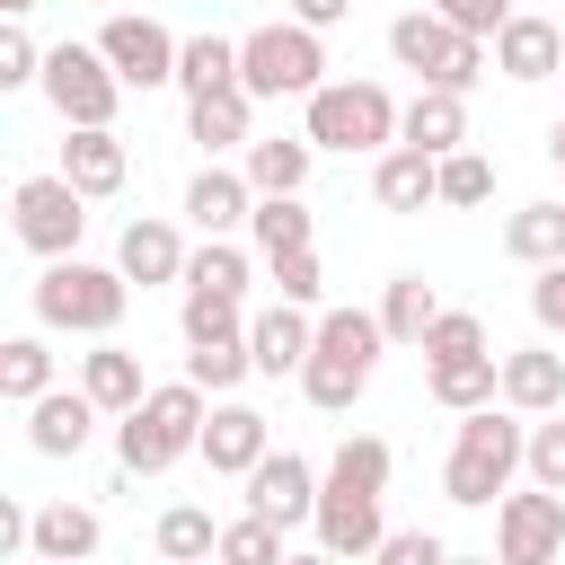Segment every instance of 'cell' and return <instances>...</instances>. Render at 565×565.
<instances>
[{
	"mask_svg": "<svg viewBox=\"0 0 565 565\" xmlns=\"http://www.w3.org/2000/svg\"><path fill=\"white\" fill-rule=\"evenodd\" d=\"M547 159H556V168H565V115H556V124H547Z\"/></svg>",
	"mask_w": 565,
	"mask_h": 565,
	"instance_id": "f907efd6",
	"label": "cell"
},
{
	"mask_svg": "<svg viewBox=\"0 0 565 565\" xmlns=\"http://www.w3.org/2000/svg\"><path fill=\"white\" fill-rule=\"evenodd\" d=\"M0 88H44V44L26 35V18L0 26Z\"/></svg>",
	"mask_w": 565,
	"mask_h": 565,
	"instance_id": "b9f144b4",
	"label": "cell"
},
{
	"mask_svg": "<svg viewBox=\"0 0 565 565\" xmlns=\"http://www.w3.org/2000/svg\"><path fill=\"white\" fill-rule=\"evenodd\" d=\"M388 62L415 71V88H450V97H468V88L494 71V44L441 26L433 9H406V18H388Z\"/></svg>",
	"mask_w": 565,
	"mask_h": 565,
	"instance_id": "5b68a950",
	"label": "cell"
},
{
	"mask_svg": "<svg viewBox=\"0 0 565 565\" xmlns=\"http://www.w3.org/2000/svg\"><path fill=\"white\" fill-rule=\"evenodd\" d=\"M62 177H71L88 203L124 194V177H132V150H124V132H71V141H62Z\"/></svg>",
	"mask_w": 565,
	"mask_h": 565,
	"instance_id": "603a6c76",
	"label": "cell"
},
{
	"mask_svg": "<svg viewBox=\"0 0 565 565\" xmlns=\"http://www.w3.org/2000/svg\"><path fill=\"white\" fill-rule=\"evenodd\" d=\"M503 406L512 415H565V353H547V344H512L503 353Z\"/></svg>",
	"mask_w": 565,
	"mask_h": 565,
	"instance_id": "d6986e66",
	"label": "cell"
},
{
	"mask_svg": "<svg viewBox=\"0 0 565 565\" xmlns=\"http://www.w3.org/2000/svg\"><path fill=\"white\" fill-rule=\"evenodd\" d=\"M530 318H539L547 335H565V265H547V274L530 282Z\"/></svg>",
	"mask_w": 565,
	"mask_h": 565,
	"instance_id": "7dc6e473",
	"label": "cell"
},
{
	"mask_svg": "<svg viewBox=\"0 0 565 565\" xmlns=\"http://www.w3.org/2000/svg\"><path fill=\"white\" fill-rule=\"evenodd\" d=\"M494 344H486V318L477 309H441L433 318V335H424V371H441V362H486Z\"/></svg>",
	"mask_w": 565,
	"mask_h": 565,
	"instance_id": "8d00e7d4",
	"label": "cell"
},
{
	"mask_svg": "<svg viewBox=\"0 0 565 565\" xmlns=\"http://www.w3.org/2000/svg\"><path fill=\"white\" fill-rule=\"evenodd\" d=\"M371 388V371L362 362H344V353H309V371H300V397L318 406V415H353V397Z\"/></svg>",
	"mask_w": 565,
	"mask_h": 565,
	"instance_id": "e575fe53",
	"label": "cell"
},
{
	"mask_svg": "<svg viewBox=\"0 0 565 565\" xmlns=\"http://www.w3.org/2000/svg\"><path fill=\"white\" fill-rule=\"evenodd\" d=\"M177 327H185V344H230V335H247V300L185 291V300H177Z\"/></svg>",
	"mask_w": 565,
	"mask_h": 565,
	"instance_id": "f35d334b",
	"label": "cell"
},
{
	"mask_svg": "<svg viewBox=\"0 0 565 565\" xmlns=\"http://www.w3.org/2000/svg\"><path fill=\"white\" fill-rule=\"evenodd\" d=\"M450 565H494V556H450Z\"/></svg>",
	"mask_w": 565,
	"mask_h": 565,
	"instance_id": "f5cc1de1",
	"label": "cell"
},
{
	"mask_svg": "<svg viewBox=\"0 0 565 565\" xmlns=\"http://www.w3.org/2000/svg\"><path fill=\"white\" fill-rule=\"evenodd\" d=\"M79 388L106 406V424H124V415H132V406H141L159 380H141V353L106 335V344H88V353H79Z\"/></svg>",
	"mask_w": 565,
	"mask_h": 565,
	"instance_id": "ac0fdd59",
	"label": "cell"
},
{
	"mask_svg": "<svg viewBox=\"0 0 565 565\" xmlns=\"http://www.w3.org/2000/svg\"><path fill=\"white\" fill-rule=\"evenodd\" d=\"M97 53L115 62L124 88H177V53H185V35H168L150 9H115V18L97 26Z\"/></svg>",
	"mask_w": 565,
	"mask_h": 565,
	"instance_id": "30bf717a",
	"label": "cell"
},
{
	"mask_svg": "<svg viewBox=\"0 0 565 565\" xmlns=\"http://www.w3.org/2000/svg\"><path fill=\"white\" fill-rule=\"evenodd\" d=\"M238 88L247 97H318L327 88V35H309V26H291V18H265V26H247L238 35Z\"/></svg>",
	"mask_w": 565,
	"mask_h": 565,
	"instance_id": "8992f818",
	"label": "cell"
},
{
	"mask_svg": "<svg viewBox=\"0 0 565 565\" xmlns=\"http://www.w3.org/2000/svg\"><path fill=\"white\" fill-rule=\"evenodd\" d=\"M247 282H256V265H247V247H238V238H203V247L185 256V291H212V300H247Z\"/></svg>",
	"mask_w": 565,
	"mask_h": 565,
	"instance_id": "1f68e13d",
	"label": "cell"
},
{
	"mask_svg": "<svg viewBox=\"0 0 565 565\" xmlns=\"http://www.w3.org/2000/svg\"><path fill=\"white\" fill-rule=\"evenodd\" d=\"M194 459H203L212 477H256V468L274 459V424H265L247 397H212V424H203Z\"/></svg>",
	"mask_w": 565,
	"mask_h": 565,
	"instance_id": "8fae6325",
	"label": "cell"
},
{
	"mask_svg": "<svg viewBox=\"0 0 565 565\" xmlns=\"http://www.w3.org/2000/svg\"><path fill=\"white\" fill-rule=\"evenodd\" d=\"M521 468H530V415H512V406H477V415H459V433H450L441 494L468 503V512H494V503L521 486Z\"/></svg>",
	"mask_w": 565,
	"mask_h": 565,
	"instance_id": "7a4b0ae2",
	"label": "cell"
},
{
	"mask_svg": "<svg viewBox=\"0 0 565 565\" xmlns=\"http://www.w3.org/2000/svg\"><path fill=\"white\" fill-rule=\"evenodd\" d=\"M177 212L194 221V238H238V230L256 221V185H247V168L203 159V168L185 177V203H177Z\"/></svg>",
	"mask_w": 565,
	"mask_h": 565,
	"instance_id": "7c38bea8",
	"label": "cell"
},
{
	"mask_svg": "<svg viewBox=\"0 0 565 565\" xmlns=\"http://www.w3.org/2000/svg\"><path fill=\"white\" fill-rule=\"evenodd\" d=\"M494 71H503L512 88L556 79V71H565V26H556V18H539V9H512V26L494 35Z\"/></svg>",
	"mask_w": 565,
	"mask_h": 565,
	"instance_id": "2e32d148",
	"label": "cell"
},
{
	"mask_svg": "<svg viewBox=\"0 0 565 565\" xmlns=\"http://www.w3.org/2000/svg\"><path fill=\"white\" fill-rule=\"evenodd\" d=\"M247 371H256L247 335H230V344H185V380H194L203 397H230V388H238Z\"/></svg>",
	"mask_w": 565,
	"mask_h": 565,
	"instance_id": "74e56055",
	"label": "cell"
},
{
	"mask_svg": "<svg viewBox=\"0 0 565 565\" xmlns=\"http://www.w3.org/2000/svg\"><path fill=\"white\" fill-rule=\"evenodd\" d=\"M494 565H565V494L512 486L494 503Z\"/></svg>",
	"mask_w": 565,
	"mask_h": 565,
	"instance_id": "9c48e42d",
	"label": "cell"
},
{
	"mask_svg": "<svg viewBox=\"0 0 565 565\" xmlns=\"http://www.w3.org/2000/svg\"><path fill=\"white\" fill-rule=\"evenodd\" d=\"M238 168H247V185H256V203H265V194H300L309 168H318V150H309V132H256Z\"/></svg>",
	"mask_w": 565,
	"mask_h": 565,
	"instance_id": "cb8c5ba5",
	"label": "cell"
},
{
	"mask_svg": "<svg viewBox=\"0 0 565 565\" xmlns=\"http://www.w3.org/2000/svg\"><path fill=\"white\" fill-rule=\"evenodd\" d=\"M26 565H53V556H26Z\"/></svg>",
	"mask_w": 565,
	"mask_h": 565,
	"instance_id": "db71d44e",
	"label": "cell"
},
{
	"mask_svg": "<svg viewBox=\"0 0 565 565\" xmlns=\"http://www.w3.org/2000/svg\"><path fill=\"white\" fill-rule=\"evenodd\" d=\"M503 256L512 265H565V203H521L512 221H503Z\"/></svg>",
	"mask_w": 565,
	"mask_h": 565,
	"instance_id": "f1b7e54d",
	"label": "cell"
},
{
	"mask_svg": "<svg viewBox=\"0 0 565 565\" xmlns=\"http://www.w3.org/2000/svg\"><path fill=\"white\" fill-rule=\"evenodd\" d=\"M530 486H547V494H565V415H539L530 424V468H521Z\"/></svg>",
	"mask_w": 565,
	"mask_h": 565,
	"instance_id": "ee69618b",
	"label": "cell"
},
{
	"mask_svg": "<svg viewBox=\"0 0 565 565\" xmlns=\"http://www.w3.org/2000/svg\"><path fill=\"white\" fill-rule=\"evenodd\" d=\"M185 141H203V159H247V141H256V97L247 88H221V97H194L185 106Z\"/></svg>",
	"mask_w": 565,
	"mask_h": 565,
	"instance_id": "44dd1931",
	"label": "cell"
},
{
	"mask_svg": "<svg viewBox=\"0 0 565 565\" xmlns=\"http://www.w3.org/2000/svg\"><path fill=\"white\" fill-rule=\"evenodd\" d=\"M424 388H433V406H450V415L503 406V353H486V362H441V371H424Z\"/></svg>",
	"mask_w": 565,
	"mask_h": 565,
	"instance_id": "83f0119b",
	"label": "cell"
},
{
	"mask_svg": "<svg viewBox=\"0 0 565 565\" xmlns=\"http://www.w3.org/2000/svg\"><path fill=\"white\" fill-rule=\"evenodd\" d=\"M291 547H282V530L265 521V512H238V521H221V556L212 565H282Z\"/></svg>",
	"mask_w": 565,
	"mask_h": 565,
	"instance_id": "ab89813d",
	"label": "cell"
},
{
	"mask_svg": "<svg viewBox=\"0 0 565 565\" xmlns=\"http://www.w3.org/2000/svg\"><path fill=\"white\" fill-rule=\"evenodd\" d=\"M282 565H335V556H327V547H291Z\"/></svg>",
	"mask_w": 565,
	"mask_h": 565,
	"instance_id": "681fc988",
	"label": "cell"
},
{
	"mask_svg": "<svg viewBox=\"0 0 565 565\" xmlns=\"http://www.w3.org/2000/svg\"><path fill=\"white\" fill-rule=\"evenodd\" d=\"M150 547H159L168 565H212V556H221V521H212L203 503H168L159 530H150Z\"/></svg>",
	"mask_w": 565,
	"mask_h": 565,
	"instance_id": "f546056e",
	"label": "cell"
},
{
	"mask_svg": "<svg viewBox=\"0 0 565 565\" xmlns=\"http://www.w3.org/2000/svg\"><path fill=\"white\" fill-rule=\"evenodd\" d=\"M124 309H132V282H124L115 265L62 256V265L35 274V327H44V335H88V344H106V335L124 327Z\"/></svg>",
	"mask_w": 565,
	"mask_h": 565,
	"instance_id": "3957f363",
	"label": "cell"
},
{
	"mask_svg": "<svg viewBox=\"0 0 565 565\" xmlns=\"http://www.w3.org/2000/svg\"><path fill=\"white\" fill-rule=\"evenodd\" d=\"M556 79H565V71H556Z\"/></svg>",
	"mask_w": 565,
	"mask_h": 565,
	"instance_id": "11a10c76",
	"label": "cell"
},
{
	"mask_svg": "<svg viewBox=\"0 0 565 565\" xmlns=\"http://www.w3.org/2000/svg\"><path fill=\"white\" fill-rule=\"evenodd\" d=\"M441 26H459V35H477V44H494L503 26H512V0H424Z\"/></svg>",
	"mask_w": 565,
	"mask_h": 565,
	"instance_id": "f6af8a7d",
	"label": "cell"
},
{
	"mask_svg": "<svg viewBox=\"0 0 565 565\" xmlns=\"http://www.w3.org/2000/svg\"><path fill=\"white\" fill-rule=\"evenodd\" d=\"M132 88L115 79V62L97 44H44V106L62 115V132H115V106Z\"/></svg>",
	"mask_w": 565,
	"mask_h": 565,
	"instance_id": "52a82bcc",
	"label": "cell"
},
{
	"mask_svg": "<svg viewBox=\"0 0 565 565\" xmlns=\"http://www.w3.org/2000/svg\"><path fill=\"white\" fill-rule=\"evenodd\" d=\"M433 318H441V291H433L424 274H388V291H380V327H388V344H415V353H424Z\"/></svg>",
	"mask_w": 565,
	"mask_h": 565,
	"instance_id": "4316f807",
	"label": "cell"
},
{
	"mask_svg": "<svg viewBox=\"0 0 565 565\" xmlns=\"http://www.w3.org/2000/svg\"><path fill=\"white\" fill-rule=\"evenodd\" d=\"M318 494H327V477H318L300 450H274V459L247 477V512H265L274 530H300V521H318Z\"/></svg>",
	"mask_w": 565,
	"mask_h": 565,
	"instance_id": "5bb4252c",
	"label": "cell"
},
{
	"mask_svg": "<svg viewBox=\"0 0 565 565\" xmlns=\"http://www.w3.org/2000/svg\"><path fill=\"white\" fill-rule=\"evenodd\" d=\"M380 494H388V441L380 433H344L335 441V459H327V494H318V547L335 556V565H371L380 556V539H388V512H380Z\"/></svg>",
	"mask_w": 565,
	"mask_h": 565,
	"instance_id": "6da1fadb",
	"label": "cell"
},
{
	"mask_svg": "<svg viewBox=\"0 0 565 565\" xmlns=\"http://www.w3.org/2000/svg\"><path fill=\"white\" fill-rule=\"evenodd\" d=\"M185 256H194V247H185V230H177V221H159V212H132V221L115 230V274H124V282H141V291H150V282H185Z\"/></svg>",
	"mask_w": 565,
	"mask_h": 565,
	"instance_id": "4fadbf2b",
	"label": "cell"
},
{
	"mask_svg": "<svg viewBox=\"0 0 565 565\" xmlns=\"http://www.w3.org/2000/svg\"><path fill=\"white\" fill-rule=\"evenodd\" d=\"M282 9H291V26H309V35H327V26L353 18V0H282Z\"/></svg>",
	"mask_w": 565,
	"mask_h": 565,
	"instance_id": "c3c4849f",
	"label": "cell"
},
{
	"mask_svg": "<svg viewBox=\"0 0 565 565\" xmlns=\"http://www.w3.org/2000/svg\"><path fill=\"white\" fill-rule=\"evenodd\" d=\"M397 141H406V150H424V159L468 150V97H450V88H415V97H406V115H397Z\"/></svg>",
	"mask_w": 565,
	"mask_h": 565,
	"instance_id": "ffe728a7",
	"label": "cell"
},
{
	"mask_svg": "<svg viewBox=\"0 0 565 565\" xmlns=\"http://www.w3.org/2000/svg\"><path fill=\"white\" fill-rule=\"evenodd\" d=\"M397 97L380 88V79H327L309 106H300V132H309V150H344V159H380V150H397Z\"/></svg>",
	"mask_w": 565,
	"mask_h": 565,
	"instance_id": "277c9868",
	"label": "cell"
},
{
	"mask_svg": "<svg viewBox=\"0 0 565 565\" xmlns=\"http://www.w3.org/2000/svg\"><path fill=\"white\" fill-rule=\"evenodd\" d=\"M265 282H274V300H291V309H318V291H327V274H318V247H300V256H274V265H265Z\"/></svg>",
	"mask_w": 565,
	"mask_h": 565,
	"instance_id": "7bdbcfd3",
	"label": "cell"
},
{
	"mask_svg": "<svg viewBox=\"0 0 565 565\" xmlns=\"http://www.w3.org/2000/svg\"><path fill=\"white\" fill-rule=\"evenodd\" d=\"M97 512L88 503H35V530H26V556H53V565H88L97 556Z\"/></svg>",
	"mask_w": 565,
	"mask_h": 565,
	"instance_id": "d4e9b609",
	"label": "cell"
},
{
	"mask_svg": "<svg viewBox=\"0 0 565 565\" xmlns=\"http://www.w3.org/2000/svg\"><path fill=\"white\" fill-rule=\"evenodd\" d=\"M371 203L380 212H424V203H441V159H424V150H380L371 159Z\"/></svg>",
	"mask_w": 565,
	"mask_h": 565,
	"instance_id": "7402d4cb",
	"label": "cell"
},
{
	"mask_svg": "<svg viewBox=\"0 0 565 565\" xmlns=\"http://www.w3.org/2000/svg\"><path fill=\"white\" fill-rule=\"evenodd\" d=\"M450 556H459V547H441L433 530H388L371 565H450Z\"/></svg>",
	"mask_w": 565,
	"mask_h": 565,
	"instance_id": "bcb514c9",
	"label": "cell"
},
{
	"mask_svg": "<svg viewBox=\"0 0 565 565\" xmlns=\"http://www.w3.org/2000/svg\"><path fill=\"white\" fill-rule=\"evenodd\" d=\"M115 459H124V477H168V468H177L185 450H177V441H168V433H159V424H150L141 406H132V415L115 424Z\"/></svg>",
	"mask_w": 565,
	"mask_h": 565,
	"instance_id": "d590c367",
	"label": "cell"
},
{
	"mask_svg": "<svg viewBox=\"0 0 565 565\" xmlns=\"http://www.w3.org/2000/svg\"><path fill=\"white\" fill-rule=\"evenodd\" d=\"M177 88H185V106L194 97H221V88H238V35H185V53H177Z\"/></svg>",
	"mask_w": 565,
	"mask_h": 565,
	"instance_id": "484cf974",
	"label": "cell"
},
{
	"mask_svg": "<svg viewBox=\"0 0 565 565\" xmlns=\"http://www.w3.org/2000/svg\"><path fill=\"white\" fill-rule=\"evenodd\" d=\"M0 9H9V18H26V9H35V0H0Z\"/></svg>",
	"mask_w": 565,
	"mask_h": 565,
	"instance_id": "816d5d0a",
	"label": "cell"
},
{
	"mask_svg": "<svg viewBox=\"0 0 565 565\" xmlns=\"http://www.w3.org/2000/svg\"><path fill=\"white\" fill-rule=\"evenodd\" d=\"M309 230H318V221H309V203H300V194H265V203H256V221H247V247L274 265V256H300V247H309Z\"/></svg>",
	"mask_w": 565,
	"mask_h": 565,
	"instance_id": "4dcf8cb0",
	"label": "cell"
},
{
	"mask_svg": "<svg viewBox=\"0 0 565 565\" xmlns=\"http://www.w3.org/2000/svg\"><path fill=\"white\" fill-rule=\"evenodd\" d=\"M0 397H9V406L53 397V344H44V335H9V344H0Z\"/></svg>",
	"mask_w": 565,
	"mask_h": 565,
	"instance_id": "836d02e7",
	"label": "cell"
},
{
	"mask_svg": "<svg viewBox=\"0 0 565 565\" xmlns=\"http://www.w3.org/2000/svg\"><path fill=\"white\" fill-rule=\"evenodd\" d=\"M318 353H344V362L380 371V353H388V327H380V309H318Z\"/></svg>",
	"mask_w": 565,
	"mask_h": 565,
	"instance_id": "d6a6232c",
	"label": "cell"
},
{
	"mask_svg": "<svg viewBox=\"0 0 565 565\" xmlns=\"http://www.w3.org/2000/svg\"><path fill=\"white\" fill-rule=\"evenodd\" d=\"M9 230H18V247H26V256L62 265V256H79V238H88V194H79L62 168L18 177V185H9Z\"/></svg>",
	"mask_w": 565,
	"mask_h": 565,
	"instance_id": "ba28073f",
	"label": "cell"
},
{
	"mask_svg": "<svg viewBox=\"0 0 565 565\" xmlns=\"http://www.w3.org/2000/svg\"><path fill=\"white\" fill-rule=\"evenodd\" d=\"M441 203H450V212L494 203V159H486V150H450V159H441Z\"/></svg>",
	"mask_w": 565,
	"mask_h": 565,
	"instance_id": "60d3db41",
	"label": "cell"
},
{
	"mask_svg": "<svg viewBox=\"0 0 565 565\" xmlns=\"http://www.w3.org/2000/svg\"><path fill=\"white\" fill-rule=\"evenodd\" d=\"M97 424H106V406H97L88 388H53V397L26 406V450H35V459H79V450L97 441Z\"/></svg>",
	"mask_w": 565,
	"mask_h": 565,
	"instance_id": "9a60e30c",
	"label": "cell"
},
{
	"mask_svg": "<svg viewBox=\"0 0 565 565\" xmlns=\"http://www.w3.org/2000/svg\"><path fill=\"white\" fill-rule=\"evenodd\" d=\"M247 353H256V371H265V380H282V371L300 380V371H309V353H318V318H309V309H291V300L256 309V318H247Z\"/></svg>",
	"mask_w": 565,
	"mask_h": 565,
	"instance_id": "e0dca14e",
	"label": "cell"
}]
</instances>
